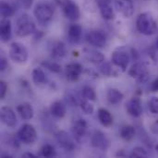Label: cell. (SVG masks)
Listing matches in <instances>:
<instances>
[{
	"mask_svg": "<svg viewBox=\"0 0 158 158\" xmlns=\"http://www.w3.org/2000/svg\"><path fill=\"white\" fill-rule=\"evenodd\" d=\"M106 97H107L108 102L111 105H118L122 101V99L124 98V95L118 89L110 88L107 91Z\"/></svg>",
	"mask_w": 158,
	"mask_h": 158,
	"instance_id": "obj_26",
	"label": "cell"
},
{
	"mask_svg": "<svg viewBox=\"0 0 158 158\" xmlns=\"http://www.w3.org/2000/svg\"><path fill=\"white\" fill-rule=\"evenodd\" d=\"M136 28L140 33L150 36L157 31V22L150 12H143L136 19Z\"/></svg>",
	"mask_w": 158,
	"mask_h": 158,
	"instance_id": "obj_1",
	"label": "cell"
},
{
	"mask_svg": "<svg viewBox=\"0 0 158 158\" xmlns=\"http://www.w3.org/2000/svg\"><path fill=\"white\" fill-rule=\"evenodd\" d=\"M156 152L158 153V144H156Z\"/></svg>",
	"mask_w": 158,
	"mask_h": 158,
	"instance_id": "obj_45",
	"label": "cell"
},
{
	"mask_svg": "<svg viewBox=\"0 0 158 158\" xmlns=\"http://www.w3.org/2000/svg\"><path fill=\"white\" fill-rule=\"evenodd\" d=\"M131 61V56L125 47L117 48L111 55V63L122 73L126 71Z\"/></svg>",
	"mask_w": 158,
	"mask_h": 158,
	"instance_id": "obj_3",
	"label": "cell"
},
{
	"mask_svg": "<svg viewBox=\"0 0 158 158\" xmlns=\"http://www.w3.org/2000/svg\"><path fill=\"white\" fill-rule=\"evenodd\" d=\"M82 55L83 56L90 62L94 64H100L103 61H105V56L97 49L90 48V47H84L82 49Z\"/></svg>",
	"mask_w": 158,
	"mask_h": 158,
	"instance_id": "obj_18",
	"label": "cell"
},
{
	"mask_svg": "<svg viewBox=\"0 0 158 158\" xmlns=\"http://www.w3.org/2000/svg\"><path fill=\"white\" fill-rule=\"evenodd\" d=\"M56 140L58 145L67 152H72L75 150V142L71 136L65 131H59L56 133Z\"/></svg>",
	"mask_w": 158,
	"mask_h": 158,
	"instance_id": "obj_11",
	"label": "cell"
},
{
	"mask_svg": "<svg viewBox=\"0 0 158 158\" xmlns=\"http://www.w3.org/2000/svg\"><path fill=\"white\" fill-rule=\"evenodd\" d=\"M119 135L124 141L131 142L134 139V137L136 135L135 128L131 125H124L120 128Z\"/></svg>",
	"mask_w": 158,
	"mask_h": 158,
	"instance_id": "obj_27",
	"label": "cell"
},
{
	"mask_svg": "<svg viewBox=\"0 0 158 158\" xmlns=\"http://www.w3.org/2000/svg\"><path fill=\"white\" fill-rule=\"evenodd\" d=\"M31 79H32V81L36 85L44 84L46 82L45 73L44 72V70L41 68H35V69H33V70L31 72Z\"/></svg>",
	"mask_w": 158,
	"mask_h": 158,
	"instance_id": "obj_28",
	"label": "cell"
},
{
	"mask_svg": "<svg viewBox=\"0 0 158 158\" xmlns=\"http://www.w3.org/2000/svg\"><path fill=\"white\" fill-rule=\"evenodd\" d=\"M41 156L43 157L46 158L55 157V156H56V151L53 145L46 143V144L43 145V147L41 149Z\"/></svg>",
	"mask_w": 158,
	"mask_h": 158,
	"instance_id": "obj_32",
	"label": "cell"
},
{
	"mask_svg": "<svg viewBox=\"0 0 158 158\" xmlns=\"http://www.w3.org/2000/svg\"><path fill=\"white\" fill-rule=\"evenodd\" d=\"M129 76L138 83H145L149 80V70L144 63L136 62L129 69Z\"/></svg>",
	"mask_w": 158,
	"mask_h": 158,
	"instance_id": "obj_6",
	"label": "cell"
},
{
	"mask_svg": "<svg viewBox=\"0 0 158 158\" xmlns=\"http://www.w3.org/2000/svg\"><path fill=\"white\" fill-rule=\"evenodd\" d=\"M7 66H8V64H7L6 59L4 57H1V59H0V70L1 71L6 70L7 69Z\"/></svg>",
	"mask_w": 158,
	"mask_h": 158,
	"instance_id": "obj_40",
	"label": "cell"
},
{
	"mask_svg": "<svg viewBox=\"0 0 158 158\" xmlns=\"http://www.w3.org/2000/svg\"><path fill=\"white\" fill-rule=\"evenodd\" d=\"M97 117H98V119H99L100 123L104 127L109 128L110 126H112V124H113V116L111 115V113L107 109H106V108L98 109Z\"/></svg>",
	"mask_w": 158,
	"mask_h": 158,
	"instance_id": "obj_25",
	"label": "cell"
},
{
	"mask_svg": "<svg viewBox=\"0 0 158 158\" xmlns=\"http://www.w3.org/2000/svg\"><path fill=\"white\" fill-rule=\"evenodd\" d=\"M98 69L103 75L106 77H118L119 74L122 73L112 63L106 61H103L102 63L98 64Z\"/></svg>",
	"mask_w": 158,
	"mask_h": 158,
	"instance_id": "obj_21",
	"label": "cell"
},
{
	"mask_svg": "<svg viewBox=\"0 0 158 158\" xmlns=\"http://www.w3.org/2000/svg\"><path fill=\"white\" fill-rule=\"evenodd\" d=\"M82 6L88 13H95L99 8L98 0H82Z\"/></svg>",
	"mask_w": 158,
	"mask_h": 158,
	"instance_id": "obj_30",
	"label": "cell"
},
{
	"mask_svg": "<svg viewBox=\"0 0 158 158\" xmlns=\"http://www.w3.org/2000/svg\"><path fill=\"white\" fill-rule=\"evenodd\" d=\"M150 131L153 134L155 135H158V119H156V121H154L151 126H150Z\"/></svg>",
	"mask_w": 158,
	"mask_h": 158,
	"instance_id": "obj_38",
	"label": "cell"
},
{
	"mask_svg": "<svg viewBox=\"0 0 158 158\" xmlns=\"http://www.w3.org/2000/svg\"><path fill=\"white\" fill-rule=\"evenodd\" d=\"M130 157L131 158L148 157V153H147V151H146L144 148H143V147H135V148L132 150L131 154L130 155Z\"/></svg>",
	"mask_w": 158,
	"mask_h": 158,
	"instance_id": "obj_34",
	"label": "cell"
},
{
	"mask_svg": "<svg viewBox=\"0 0 158 158\" xmlns=\"http://www.w3.org/2000/svg\"><path fill=\"white\" fill-rule=\"evenodd\" d=\"M33 14L40 23L46 24L54 16V7L48 2H40L35 6Z\"/></svg>",
	"mask_w": 158,
	"mask_h": 158,
	"instance_id": "obj_4",
	"label": "cell"
},
{
	"mask_svg": "<svg viewBox=\"0 0 158 158\" xmlns=\"http://www.w3.org/2000/svg\"><path fill=\"white\" fill-rule=\"evenodd\" d=\"M0 13H1V16L4 19H7V18L14 15L15 10L8 3H6L5 1H2L1 4H0Z\"/></svg>",
	"mask_w": 158,
	"mask_h": 158,
	"instance_id": "obj_29",
	"label": "cell"
},
{
	"mask_svg": "<svg viewBox=\"0 0 158 158\" xmlns=\"http://www.w3.org/2000/svg\"><path fill=\"white\" fill-rule=\"evenodd\" d=\"M0 119L3 124L8 128H15L17 125V116L14 110L9 106H2L0 109Z\"/></svg>",
	"mask_w": 158,
	"mask_h": 158,
	"instance_id": "obj_12",
	"label": "cell"
},
{
	"mask_svg": "<svg viewBox=\"0 0 158 158\" xmlns=\"http://www.w3.org/2000/svg\"><path fill=\"white\" fill-rule=\"evenodd\" d=\"M80 106H81V110L86 114V115H91L94 113V106L90 103L89 100H83V101H81L80 103Z\"/></svg>",
	"mask_w": 158,
	"mask_h": 158,
	"instance_id": "obj_35",
	"label": "cell"
},
{
	"mask_svg": "<svg viewBox=\"0 0 158 158\" xmlns=\"http://www.w3.org/2000/svg\"><path fill=\"white\" fill-rule=\"evenodd\" d=\"M115 7L124 18H131L134 13L132 0H115Z\"/></svg>",
	"mask_w": 158,
	"mask_h": 158,
	"instance_id": "obj_14",
	"label": "cell"
},
{
	"mask_svg": "<svg viewBox=\"0 0 158 158\" xmlns=\"http://www.w3.org/2000/svg\"><path fill=\"white\" fill-rule=\"evenodd\" d=\"M83 70V67L78 63L73 62L66 66V78L69 81H76L79 80Z\"/></svg>",
	"mask_w": 158,
	"mask_h": 158,
	"instance_id": "obj_17",
	"label": "cell"
},
{
	"mask_svg": "<svg viewBox=\"0 0 158 158\" xmlns=\"http://www.w3.org/2000/svg\"><path fill=\"white\" fill-rule=\"evenodd\" d=\"M81 95L84 99L89 100V101H95L96 100V93L94 90V88H92L91 86H84L81 89Z\"/></svg>",
	"mask_w": 158,
	"mask_h": 158,
	"instance_id": "obj_31",
	"label": "cell"
},
{
	"mask_svg": "<svg viewBox=\"0 0 158 158\" xmlns=\"http://www.w3.org/2000/svg\"><path fill=\"white\" fill-rule=\"evenodd\" d=\"M16 110L23 120H30L34 116V111L31 105L27 102L19 104L16 107Z\"/></svg>",
	"mask_w": 158,
	"mask_h": 158,
	"instance_id": "obj_22",
	"label": "cell"
},
{
	"mask_svg": "<svg viewBox=\"0 0 158 158\" xmlns=\"http://www.w3.org/2000/svg\"><path fill=\"white\" fill-rule=\"evenodd\" d=\"M126 110L128 114L133 118H140L143 115L142 101L139 97H132L126 104Z\"/></svg>",
	"mask_w": 158,
	"mask_h": 158,
	"instance_id": "obj_16",
	"label": "cell"
},
{
	"mask_svg": "<svg viewBox=\"0 0 158 158\" xmlns=\"http://www.w3.org/2000/svg\"><path fill=\"white\" fill-rule=\"evenodd\" d=\"M86 40L91 45H93L96 48H103L106 44L107 37L104 31L95 30V31H91L87 34Z\"/></svg>",
	"mask_w": 158,
	"mask_h": 158,
	"instance_id": "obj_10",
	"label": "cell"
},
{
	"mask_svg": "<svg viewBox=\"0 0 158 158\" xmlns=\"http://www.w3.org/2000/svg\"><path fill=\"white\" fill-rule=\"evenodd\" d=\"M35 29L36 26L32 19L29 15L24 14L20 16L16 21L15 33L19 37H26L35 32Z\"/></svg>",
	"mask_w": 158,
	"mask_h": 158,
	"instance_id": "obj_2",
	"label": "cell"
},
{
	"mask_svg": "<svg viewBox=\"0 0 158 158\" xmlns=\"http://www.w3.org/2000/svg\"><path fill=\"white\" fill-rule=\"evenodd\" d=\"M91 144L96 149H99L101 151H106L110 146V141L103 131H95L92 135Z\"/></svg>",
	"mask_w": 158,
	"mask_h": 158,
	"instance_id": "obj_9",
	"label": "cell"
},
{
	"mask_svg": "<svg viewBox=\"0 0 158 158\" xmlns=\"http://www.w3.org/2000/svg\"><path fill=\"white\" fill-rule=\"evenodd\" d=\"M82 28L80 24H71L68 29V40L72 44H77L81 38Z\"/></svg>",
	"mask_w": 158,
	"mask_h": 158,
	"instance_id": "obj_20",
	"label": "cell"
},
{
	"mask_svg": "<svg viewBox=\"0 0 158 158\" xmlns=\"http://www.w3.org/2000/svg\"><path fill=\"white\" fill-rule=\"evenodd\" d=\"M12 27L11 22L7 19H3L0 25V39L3 43H7L11 39Z\"/></svg>",
	"mask_w": 158,
	"mask_h": 158,
	"instance_id": "obj_23",
	"label": "cell"
},
{
	"mask_svg": "<svg viewBox=\"0 0 158 158\" xmlns=\"http://www.w3.org/2000/svg\"><path fill=\"white\" fill-rule=\"evenodd\" d=\"M116 156H119V157H125V156H126V154L124 153L123 150H120V151H118V152L116 154Z\"/></svg>",
	"mask_w": 158,
	"mask_h": 158,
	"instance_id": "obj_43",
	"label": "cell"
},
{
	"mask_svg": "<svg viewBox=\"0 0 158 158\" xmlns=\"http://www.w3.org/2000/svg\"><path fill=\"white\" fill-rule=\"evenodd\" d=\"M88 131V124L85 119L79 118L74 119L72 123V132L75 139L78 142H81V139L86 135Z\"/></svg>",
	"mask_w": 158,
	"mask_h": 158,
	"instance_id": "obj_13",
	"label": "cell"
},
{
	"mask_svg": "<svg viewBox=\"0 0 158 158\" xmlns=\"http://www.w3.org/2000/svg\"><path fill=\"white\" fill-rule=\"evenodd\" d=\"M18 138L25 144H31L37 140L35 128L31 124H23L18 131Z\"/></svg>",
	"mask_w": 158,
	"mask_h": 158,
	"instance_id": "obj_7",
	"label": "cell"
},
{
	"mask_svg": "<svg viewBox=\"0 0 158 158\" xmlns=\"http://www.w3.org/2000/svg\"><path fill=\"white\" fill-rule=\"evenodd\" d=\"M67 108L66 106L61 101H56L54 102L50 106V114L56 118H63L66 116Z\"/></svg>",
	"mask_w": 158,
	"mask_h": 158,
	"instance_id": "obj_24",
	"label": "cell"
},
{
	"mask_svg": "<svg viewBox=\"0 0 158 158\" xmlns=\"http://www.w3.org/2000/svg\"><path fill=\"white\" fill-rule=\"evenodd\" d=\"M1 157H3V158H6V157H12L10 155H7V154H2L1 155Z\"/></svg>",
	"mask_w": 158,
	"mask_h": 158,
	"instance_id": "obj_44",
	"label": "cell"
},
{
	"mask_svg": "<svg viewBox=\"0 0 158 158\" xmlns=\"http://www.w3.org/2000/svg\"><path fill=\"white\" fill-rule=\"evenodd\" d=\"M99 10L102 17L106 20H111L115 17L114 9L112 7L111 0H98Z\"/></svg>",
	"mask_w": 158,
	"mask_h": 158,
	"instance_id": "obj_19",
	"label": "cell"
},
{
	"mask_svg": "<svg viewBox=\"0 0 158 158\" xmlns=\"http://www.w3.org/2000/svg\"><path fill=\"white\" fill-rule=\"evenodd\" d=\"M7 92V83L5 81H0V98L4 99Z\"/></svg>",
	"mask_w": 158,
	"mask_h": 158,
	"instance_id": "obj_37",
	"label": "cell"
},
{
	"mask_svg": "<svg viewBox=\"0 0 158 158\" xmlns=\"http://www.w3.org/2000/svg\"><path fill=\"white\" fill-rule=\"evenodd\" d=\"M156 48L158 49V38H157V40H156Z\"/></svg>",
	"mask_w": 158,
	"mask_h": 158,
	"instance_id": "obj_46",
	"label": "cell"
},
{
	"mask_svg": "<svg viewBox=\"0 0 158 158\" xmlns=\"http://www.w3.org/2000/svg\"><path fill=\"white\" fill-rule=\"evenodd\" d=\"M20 1L22 2V5L26 8H29L31 6V3H32V0H20Z\"/></svg>",
	"mask_w": 158,
	"mask_h": 158,
	"instance_id": "obj_41",
	"label": "cell"
},
{
	"mask_svg": "<svg viewBox=\"0 0 158 158\" xmlns=\"http://www.w3.org/2000/svg\"><path fill=\"white\" fill-rule=\"evenodd\" d=\"M148 108L152 114L158 115V97L153 96L148 101Z\"/></svg>",
	"mask_w": 158,
	"mask_h": 158,
	"instance_id": "obj_36",
	"label": "cell"
},
{
	"mask_svg": "<svg viewBox=\"0 0 158 158\" xmlns=\"http://www.w3.org/2000/svg\"><path fill=\"white\" fill-rule=\"evenodd\" d=\"M41 65L43 67H44L45 69H47L48 70H50L51 72H54V73H60L61 70H62V68L61 66L56 63V62H54V61H47V60H44L43 62H41Z\"/></svg>",
	"mask_w": 158,
	"mask_h": 158,
	"instance_id": "obj_33",
	"label": "cell"
},
{
	"mask_svg": "<svg viewBox=\"0 0 158 158\" xmlns=\"http://www.w3.org/2000/svg\"><path fill=\"white\" fill-rule=\"evenodd\" d=\"M48 51L50 56L55 59H61L67 54L66 45L61 41H52L48 44Z\"/></svg>",
	"mask_w": 158,
	"mask_h": 158,
	"instance_id": "obj_15",
	"label": "cell"
},
{
	"mask_svg": "<svg viewBox=\"0 0 158 158\" xmlns=\"http://www.w3.org/2000/svg\"><path fill=\"white\" fill-rule=\"evenodd\" d=\"M150 90L154 93L158 92V78L152 81V83L150 84Z\"/></svg>",
	"mask_w": 158,
	"mask_h": 158,
	"instance_id": "obj_39",
	"label": "cell"
},
{
	"mask_svg": "<svg viewBox=\"0 0 158 158\" xmlns=\"http://www.w3.org/2000/svg\"><path fill=\"white\" fill-rule=\"evenodd\" d=\"M62 10L67 17L71 21H77L81 17V11L79 6L72 0H64L61 4Z\"/></svg>",
	"mask_w": 158,
	"mask_h": 158,
	"instance_id": "obj_8",
	"label": "cell"
},
{
	"mask_svg": "<svg viewBox=\"0 0 158 158\" xmlns=\"http://www.w3.org/2000/svg\"><path fill=\"white\" fill-rule=\"evenodd\" d=\"M22 157L35 158V157H36V156H35V155H33L32 153H30V152H26V153H24V154L22 155Z\"/></svg>",
	"mask_w": 158,
	"mask_h": 158,
	"instance_id": "obj_42",
	"label": "cell"
},
{
	"mask_svg": "<svg viewBox=\"0 0 158 158\" xmlns=\"http://www.w3.org/2000/svg\"><path fill=\"white\" fill-rule=\"evenodd\" d=\"M9 58L18 64H23L28 60L29 54L25 45L19 42H13L9 46Z\"/></svg>",
	"mask_w": 158,
	"mask_h": 158,
	"instance_id": "obj_5",
	"label": "cell"
}]
</instances>
